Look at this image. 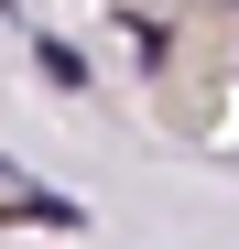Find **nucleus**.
Instances as JSON below:
<instances>
[{"label": "nucleus", "mask_w": 239, "mask_h": 249, "mask_svg": "<svg viewBox=\"0 0 239 249\" xmlns=\"http://www.w3.org/2000/svg\"><path fill=\"white\" fill-rule=\"evenodd\" d=\"M0 217H22V228H87V206H76V195H55V184H33V174H11V162H0Z\"/></svg>", "instance_id": "f257e3e1"}]
</instances>
